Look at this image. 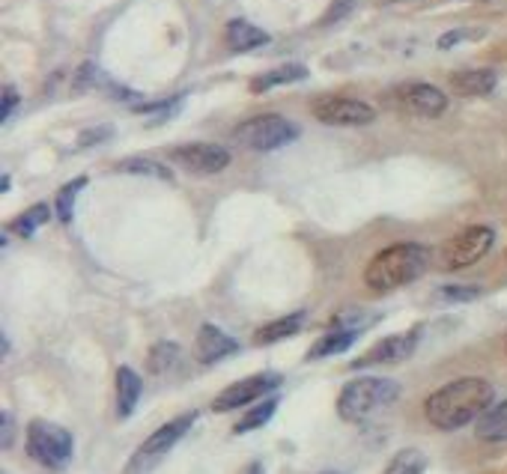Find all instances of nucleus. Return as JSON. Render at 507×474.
<instances>
[{
	"label": "nucleus",
	"instance_id": "32",
	"mask_svg": "<svg viewBox=\"0 0 507 474\" xmlns=\"http://www.w3.org/2000/svg\"><path fill=\"white\" fill-rule=\"evenodd\" d=\"M350 6H352V0H341V4H334V9L323 18V24H332L337 22V18H343L346 13H350Z\"/></svg>",
	"mask_w": 507,
	"mask_h": 474
},
{
	"label": "nucleus",
	"instance_id": "19",
	"mask_svg": "<svg viewBox=\"0 0 507 474\" xmlns=\"http://www.w3.org/2000/svg\"><path fill=\"white\" fill-rule=\"evenodd\" d=\"M305 320L307 313L305 311H296L289 316H280V320L262 325V329H257V334H254V343H260V347H266V343H278V340H287L293 338V334H298L305 329Z\"/></svg>",
	"mask_w": 507,
	"mask_h": 474
},
{
	"label": "nucleus",
	"instance_id": "8",
	"mask_svg": "<svg viewBox=\"0 0 507 474\" xmlns=\"http://www.w3.org/2000/svg\"><path fill=\"white\" fill-rule=\"evenodd\" d=\"M284 382V376L275 373V370H266V373H254L239 379V382L227 385L224 391L212 399V412H236L242 406H251L257 399L271 397Z\"/></svg>",
	"mask_w": 507,
	"mask_h": 474
},
{
	"label": "nucleus",
	"instance_id": "36",
	"mask_svg": "<svg viewBox=\"0 0 507 474\" xmlns=\"http://www.w3.org/2000/svg\"><path fill=\"white\" fill-rule=\"evenodd\" d=\"M385 4H400V0H385Z\"/></svg>",
	"mask_w": 507,
	"mask_h": 474
},
{
	"label": "nucleus",
	"instance_id": "6",
	"mask_svg": "<svg viewBox=\"0 0 507 474\" xmlns=\"http://www.w3.org/2000/svg\"><path fill=\"white\" fill-rule=\"evenodd\" d=\"M194 424H197V412L176 415L173 421L162 424L153 435H147V442L135 451V457H131V462H129V471L135 474V471H144L149 466H156L158 460L167 457V453L182 442V435L189 433Z\"/></svg>",
	"mask_w": 507,
	"mask_h": 474
},
{
	"label": "nucleus",
	"instance_id": "16",
	"mask_svg": "<svg viewBox=\"0 0 507 474\" xmlns=\"http://www.w3.org/2000/svg\"><path fill=\"white\" fill-rule=\"evenodd\" d=\"M361 329H355V325H346V322H334L332 331H325L323 338H319L311 349H307V358H328V356H341L352 347L355 340H359Z\"/></svg>",
	"mask_w": 507,
	"mask_h": 474
},
{
	"label": "nucleus",
	"instance_id": "11",
	"mask_svg": "<svg viewBox=\"0 0 507 474\" xmlns=\"http://www.w3.org/2000/svg\"><path fill=\"white\" fill-rule=\"evenodd\" d=\"M171 162L185 167L189 173L212 176L230 167V150L218 144H180L171 150Z\"/></svg>",
	"mask_w": 507,
	"mask_h": 474
},
{
	"label": "nucleus",
	"instance_id": "15",
	"mask_svg": "<svg viewBox=\"0 0 507 474\" xmlns=\"http://www.w3.org/2000/svg\"><path fill=\"white\" fill-rule=\"evenodd\" d=\"M495 83H499V75H495L493 69H463L450 75V90L466 99L490 96L495 90Z\"/></svg>",
	"mask_w": 507,
	"mask_h": 474
},
{
	"label": "nucleus",
	"instance_id": "9",
	"mask_svg": "<svg viewBox=\"0 0 507 474\" xmlns=\"http://www.w3.org/2000/svg\"><path fill=\"white\" fill-rule=\"evenodd\" d=\"M421 325L409 331H397V334H388V338L377 340L368 352H361L359 358L352 361V370H368V367H382V364H400V361H406L415 356L418 343H421Z\"/></svg>",
	"mask_w": 507,
	"mask_h": 474
},
{
	"label": "nucleus",
	"instance_id": "13",
	"mask_svg": "<svg viewBox=\"0 0 507 474\" xmlns=\"http://www.w3.org/2000/svg\"><path fill=\"white\" fill-rule=\"evenodd\" d=\"M239 352V340H233L227 331H221L218 325H200L197 331V343H194V356L200 364H215V361L236 356Z\"/></svg>",
	"mask_w": 507,
	"mask_h": 474
},
{
	"label": "nucleus",
	"instance_id": "3",
	"mask_svg": "<svg viewBox=\"0 0 507 474\" xmlns=\"http://www.w3.org/2000/svg\"><path fill=\"white\" fill-rule=\"evenodd\" d=\"M400 397V385L394 379L382 376H359L352 382L343 385L341 397H337V415L346 424H361L370 415H377L379 408L391 406Z\"/></svg>",
	"mask_w": 507,
	"mask_h": 474
},
{
	"label": "nucleus",
	"instance_id": "34",
	"mask_svg": "<svg viewBox=\"0 0 507 474\" xmlns=\"http://www.w3.org/2000/svg\"><path fill=\"white\" fill-rule=\"evenodd\" d=\"M9 185H13L9 182V176H4V180H0V191H9Z\"/></svg>",
	"mask_w": 507,
	"mask_h": 474
},
{
	"label": "nucleus",
	"instance_id": "7",
	"mask_svg": "<svg viewBox=\"0 0 507 474\" xmlns=\"http://www.w3.org/2000/svg\"><path fill=\"white\" fill-rule=\"evenodd\" d=\"M495 245V230L486 224H472L466 230H459L454 239H448V245L442 248V266L448 272H459L468 268L490 254Z\"/></svg>",
	"mask_w": 507,
	"mask_h": 474
},
{
	"label": "nucleus",
	"instance_id": "1",
	"mask_svg": "<svg viewBox=\"0 0 507 474\" xmlns=\"http://www.w3.org/2000/svg\"><path fill=\"white\" fill-rule=\"evenodd\" d=\"M493 399H495V388L486 379L463 376L430 394L424 403V415L436 430L454 433L463 430L466 424L477 421L493 406Z\"/></svg>",
	"mask_w": 507,
	"mask_h": 474
},
{
	"label": "nucleus",
	"instance_id": "24",
	"mask_svg": "<svg viewBox=\"0 0 507 474\" xmlns=\"http://www.w3.org/2000/svg\"><path fill=\"white\" fill-rule=\"evenodd\" d=\"M427 471V457L418 448H403L391 457L382 474H424Z\"/></svg>",
	"mask_w": 507,
	"mask_h": 474
},
{
	"label": "nucleus",
	"instance_id": "29",
	"mask_svg": "<svg viewBox=\"0 0 507 474\" xmlns=\"http://www.w3.org/2000/svg\"><path fill=\"white\" fill-rule=\"evenodd\" d=\"M111 137V128L108 126H102V128H90V132H84L78 137V146L84 150V146H93V144H102V141H108Z\"/></svg>",
	"mask_w": 507,
	"mask_h": 474
},
{
	"label": "nucleus",
	"instance_id": "35",
	"mask_svg": "<svg viewBox=\"0 0 507 474\" xmlns=\"http://www.w3.org/2000/svg\"><path fill=\"white\" fill-rule=\"evenodd\" d=\"M323 474H343V471H323Z\"/></svg>",
	"mask_w": 507,
	"mask_h": 474
},
{
	"label": "nucleus",
	"instance_id": "27",
	"mask_svg": "<svg viewBox=\"0 0 507 474\" xmlns=\"http://www.w3.org/2000/svg\"><path fill=\"white\" fill-rule=\"evenodd\" d=\"M484 290L477 284H445L439 286V299L442 302H475L481 299Z\"/></svg>",
	"mask_w": 507,
	"mask_h": 474
},
{
	"label": "nucleus",
	"instance_id": "31",
	"mask_svg": "<svg viewBox=\"0 0 507 474\" xmlns=\"http://www.w3.org/2000/svg\"><path fill=\"white\" fill-rule=\"evenodd\" d=\"M13 433H15L13 412H4V415H0V444H4V448L13 444Z\"/></svg>",
	"mask_w": 507,
	"mask_h": 474
},
{
	"label": "nucleus",
	"instance_id": "5",
	"mask_svg": "<svg viewBox=\"0 0 507 474\" xmlns=\"http://www.w3.org/2000/svg\"><path fill=\"white\" fill-rule=\"evenodd\" d=\"M302 135L298 132V126L293 119L280 117V114H260V117H251L245 119L233 137H236V144H242L245 150L254 153H271V150H280V146L293 144L296 137Z\"/></svg>",
	"mask_w": 507,
	"mask_h": 474
},
{
	"label": "nucleus",
	"instance_id": "12",
	"mask_svg": "<svg viewBox=\"0 0 507 474\" xmlns=\"http://www.w3.org/2000/svg\"><path fill=\"white\" fill-rule=\"evenodd\" d=\"M394 105L415 117H442L448 110V96L433 83H403L394 90Z\"/></svg>",
	"mask_w": 507,
	"mask_h": 474
},
{
	"label": "nucleus",
	"instance_id": "30",
	"mask_svg": "<svg viewBox=\"0 0 507 474\" xmlns=\"http://www.w3.org/2000/svg\"><path fill=\"white\" fill-rule=\"evenodd\" d=\"M15 108H18V92H15L13 87H6V90H4V99H0V123L13 117Z\"/></svg>",
	"mask_w": 507,
	"mask_h": 474
},
{
	"label": "nucleus",
	"instance_id": "21",
	"mask_svg": "<svg viewBox=\"0 0 507 474\" xmlns=\"http://www.w3.org/2000/svg\"><path fill=\"white\" fill-rule=\"evenodd\" d=\"M275 412H278V397L271 394V397H266V399H260L257 406H251L248 412L236 421L233 433H236V435H245V433L260 430V426H266L271 417H275Z\"/></svg>",
	"mask_w": 507,
	"mask_h": 474
},
{
	"label": "nucleus",
	"instance_id": "22",
	"mask_svg": "<svg viewBox=\"0 0 507 474\" xmlns=\"http://www.w3.org/2000/svg\"><path fill=\"white\" fill-rule=\"evenodd\" d=\"M117 171L120 173H129V176H153V180H162V182H171L173 173L171 167L156 162V158H144V155H135V158H123V162H117Z\"/></svg>",
	"mask_w": 507,
	"mask_h": 474
},
{
	"label": "nucleus",
	"instance_id": "2",
	"mask_svg": "<svg viewBox=\"0 0 507 474\" xmlns=\"http://www.w3.org/2000/svg\"><path fill=\"white\" fill-rule=\"evenodd\" d=\"M430 268V248L421 241H397V245L379 250L364 268V284L373 293H391L400 286L415 284Z\"/></svg>",
	"mask_w": 507,
	"mask_h": 474
},
{
	"label": "nucleus",
	"instance_id": "14",
	"mask_svg": "<svg viewBox=\"0 0 507 474\" xmlns=\"http://www.w3.org/2000/svg\"><path fill=\"white\" fill-rule=\"evenodd\" d=\"M224 42H227L230 51L245 54V51H257L262 45H269V33L260 31L257 24L245 22V18H233L224 27Z\"/></svg>",
	"mask_w": 507,
	"mask_h": 474
},
{
	"label": "nucleus",
	"instance_id": "10",
	"mask_svg": "<svg viewBox=\"0 0 507 474\" xmlns=\"http://www.w3.org/2000/svg\"><path fill=\"white\" fill-rule=\"evenodd\" d=\"M314 117L325 126H343V128H355V126H370L377 119V110L373 105L361 99H350V96H325L314 105Z\"/></svg>",
	"mask_w": 507,
	"mask_h": 474
},
{
	"label": "nucleus",
	"instance_id": "17",
	"mask_svg": "<svg viewBox=\"0 0 507 474\" xmlns=\"http://www.w3.org/2000/svg\"><path fill=\"white\" fill-rule=\"evenodd\" d=\"M144 394V379H140L131 367L117 370V417L126 421L138 408V399Z\"/></svg>",
	"mask_w": 507,
	"mask_h": 474
},
{
	"label": "nucleus",
	"instance_id": "28",
	"mask_svg": "<svg viewBox=\"0 0 507 474\" xmlns=\"http://www.w3.org/2000/svg\"><path fill=\"white\" fill-rule=\"evenodd\" d=\"M484 31H466V27H459V31H448L442 40H439V48L448 51V48H454V45L459 42H468V40H481Z\"/></svg>",
	"mask_w": 507,
	"mask_h": 474
},
{
	"label": "nucleus",
	"instance_id": "4",
	"mask_svg": "<svg viewBox=\"0 0 507 474\" xmlns=\"http://www.w3.org/2000/svg\"><path fill=\"white\" fill-rule=\"evenodd\" d=\"M72 453H75V439L66 426L42 421V417L27 424V457L40 462L42 469L63 471L72 462Z\"/></svg>",
	"mask_w": 507,
	"mask_h": 474
},
{
	"label": "nucleus",
	"instance_id": "26",
	"mask_svg": "<svg viewBox=\"0 0 507 474\" xmlns=\"http://www.w3.org/2000/svg\"><path fill=\"white\" fill-rule=\"evenodd\" d=\"M84 185H87V180H84V176H78V180L66 182L63 189L58 191V200H54V212H58V218L63 221V224H69V221H72L75 198H78V194H81Z\"/></svg>",
	"mask_w": 507,
	"mask_h": 474
},
{
	"label": "nucleus",
	"instance_id": "20",
	"mask_svg": "<svg viewBox=\"0 0 507 474\" xmlns=\"http://www.w3.org/2000/svg\"><path fill=\"white\" fill-rule=\"evenodd\" d=\"M475 433L481 442H507V399L490 406L481 417H477Z\"/></svg>",
	"mask_w": 507,
	"mask_h": 474
},
{
	"label": "nucleus",
	"instance_id": "23",
	"mask_svg": "<svg viewBox=\"0 0 507 474\" xmlns=\"http://www.w3.org/2000/svg\"><path fill=\"white\" fill-rule=\"evenodd\" d=\"M180 358H182V349L176 347V343L171 340L156 343V347L149 349V373H156V376L171 373V370L180 364Z\"/></svg>",
	"mask_w": 507,
	"mask_h": 474
},
{
	"label": "nucleus",
	"instance_id": "25",
	"mask_svg": "<svg viewBox=\"0 0 507 474\" xmlns=\"http://www.w3.org/2000/svg\"><path fill=\"white\" fill-rule=\"evenodd\" d=\"M45 221H51V209L45 206V203H36V206H31L27 212H22V215H18L15 221H13V233H18V236H24V239H31L36 230H40Z\"/></svg>",
	"mask_w": 507,
	"mask_h": 474
},
{
	"label": "nucleus",
	"instance_id": "18",
	"mask_svg": "<svg viewBox=\"0 0 507 474\" xmlns=\"http://www.w3.org/2000/svg\"><path fill=\"white\" fill-rule=\"evenodd\" d=\"M307 75H311V72H307V66H302V63H284V66H275V69H269L254 78L251 92H269L275 87H287V83L305 81Z\"/></svg>",
	"mask_w": 507,
	"mask_h": 474
},
{
	"label": "nucleus",
	"instance_id": "33",
	"mask_svg": "<svg viewBox=\"0 0 507 474\" xmlns=\"http://www.w3.org/2000/svg\"><path fill=\"white\" fill-rule=\"evenodd\" d=\"M242 474H266V469H262V462L254 460V462H248L245 471H242Z\"/></svg>",
	"mask_w": 507,
	"mask_h": 474
}]
</instances>
